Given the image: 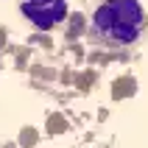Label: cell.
Here are the masks:
<instances>
[{
	"mask_svg": "<svg viewBox=\"0 0 148 148\" xmlns=\"http://www.w3.org/2000/svg\"><path fill=\"white\" fill-rule=\"evenodd\" d=\"M20 11L31 25L50 31L64 23L67 17V0H20Z\"/></svg>",
	"mask_w": 148,
	"mask_h": 148,
	"instance_id": "obj_2",
	"label": "cell"
},
{
	"mask_svg": "<svg viewBox=\"0 0 148 148\" xmlns=\"http://www.w3.org/2000/svg\"><path fill=\"white\" fill-rule=\"evenodd\" d=\"M148 28L145 8L140 0H103L90 20V36L95 45L109 50L132 48Z\"/></svg>",
	"mask_w": 148,
	"mask_h": 148,
	"instance_id": "obj_1",
	"label": "cell"
}]
</instances>
